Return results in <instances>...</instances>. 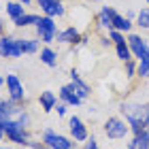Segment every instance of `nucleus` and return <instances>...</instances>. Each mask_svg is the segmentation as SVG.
Returning a JSON list of instances; mask_svg holds the SVG:
<instances>
[{"instance_id": "obj_1", "label": "nucleus", "mask_w": 149, "mask_h": 149, "mask_svg": "<svg viewBox=\"0 0 149 149\" xmlns=\"http://www.w3.org/2000/svg\"><path fill=\"white\" fill-rule=\"evenodd\" d=\"M149 111V104H139V102H119V113L126 117V124L132 121H145Z\"/></svg>"}, {"instance_id": "obj_2", "label": "nucleus", "mask_w": 149, "mask_h": 149, "mask_svg": "<svg viewBox=\"0 0 149 149\" xmlns=\"http://www.w3.org/2000/svg\"><path fill=\"white\" fill-rule=\"evenodd\" d=\"M40 141L49 149H79L77 143H72V139L64 136V134H58L56 130H51V128H47L43 132V139Z\"/></svg>"}, {"instance_id": "obj_3", "label": "nucleus", "mask_w": 149, "mask_h": 149, "mask_svg": "<svg viewBox=\"0 0 149 149\" xmlns=\"http://www.w3.org/2000/svg\"><path fill=\"white\" fill-rule=\"evenodd\" d=\"M36 36L38 40L43 43H53L56 40V34H58V26L53 22V17H47V15H40V19L36 22Z\"/></svg>"}, {"instance_id": "obj_4", "label": "nucleus", "mask_w": 149, "mask_h": 149, "mask_svg": "<svg viewBox=\"0 0 149 149\" xmlns=\"http://www.w3.org/2000/svg\"><path fill=\"white\" fill-rule=\"evenodd\" d=\"M104 134L109 139H126L130 134V126L126 124L121 117H109L104 121Z\"/></svg>"}, {"instance_id": "obj_5", "label": "nucleus", "mask_w": 149, "mask_h": 149, "mask_svg": "<svg viewBox=\"0 0 149 149\" xmlns=\"http://www.w3.org/2000/svg\"><path fill=\"white\" fill-rule=\"evenodd\" d=\"M19 56H24L22 47H19V38L11 34L0 36V58H19Z\"/></svg>"}, {"instance_id": "obj_6", "label": "nucleus", "mask_w": 149, "mask_h": 149, "mask_svg": "<svg viewBox=\"0 0 149 149\" xmlns=\"http://www.w3.org/2000/svg\"><path fill=\"white\" fill-rule=\"evenodd\" d=\"M26 104H28V102H15V100H11V98L0 100V121L17 117L19 113L26 111Z\"/></svg>"}, {"instance_id": "obj_7", "label": "nucleus", "mask_w": 149, "mask_h": 149, "mask_svg": "<svg viewBox=\"0 0 149 149\" xmlns=\"http://www.w3.org/2000/svg\"><path fill=\"white\" fill-rule=\"evenodd\" d=\"M4 83H6V92H9L11 100H15V102H26V92H24L22 81L17 79V74H6Z\"/></svg>"}, {"instance_id": "obj_8", "label": "nucleus", "mask_w": 149, "mask_h": 149, "mask_svg": "<svg viewBox=\"0 0 149 149\" xmlns=\"http://www.w3.org/2000/svg\"><path fill=\"white\" fill-rule=\"evenodd\" d=\"M68 130H70V136H72L74 143H85V141L90 139V132H87L83 119L77 117V115H72L68 119Z\"/></svg>"}, {"instance_id": "obj_9", "label": "nucleus", "mask_w": 149, "mask_h": 149, "mask_svg": "<svg viewBox=\"0 0 149 149\" xmlns=\"http://www.w3.org/2000/svg\"><path fill=\"white\" fill-rule=\"evenodd\" d=\"M56 38H58V43H64V45H79V43H85L87 40V36H81L79 34V30L74 28V26H68V28H64L62 32H58L56 34Z\"/></svg>"}, {"instance_id": "obj_10", "label": "nucleus", "mask_w": 149, "mask_h": 149, "mask_svg": "<svg viewBox=\"0 0 149 149\" xmlns=\"http://www.w3.org/2000/svg\"><path fill=\"white\" fill-rule=\"evenodd\" d=\"M58 98H60V102H64V104H68V107H79V104H83V98L77 96V92H74V85H72V83H66V85L60 87Z\"/></svg>"}, {"instance_id": "obj_11", "label": "nucleus", "mask_w": 149, "mask_h": 149, "mask_svg": "<svg viewBox=\"0 0 149 149\" xmlns=\"http://www.w3.org/2000/svg\"><path fill=\"white\" fill-rule=\"evenodd\" d=\"M126 43H128V47H130L132 58H134V60H141V58L145 56L147 47H149V45L145 43V38H143V36H139V34H128Z\"/></svg>"}, {"instance_id": "obj_12", "label": "nucleus", "mask_w": 149, "mask_h": 149, "mask_svg": "<svg viewBox=\"0 0 149 149\" xmlns=\"http://www.w3.org/2000/svg\"><path fill=\"white\" fill-rule=\"evenodd\" d=\"M107 9V13H109V17H111V22H113V30H119V32H130L132 30V22L128 17H124V15H119L117 11L113 9V6H104Z\"/></svg>"}, {"instance_id": "obj_13", "label": "nucleus", "mask_w": 149, "mask_h": 149, "mask_svg": "<svg viewBox=\"0 0 149 149\" xmlns=\"http://www.w3.org/2000/svg\"><path fill=\"white\" fill-rule=\"evenodd\" d=\"M70 83L74 85V92H77V96H79V98H83V100H85V98H87V96L92 94L90 85H87L85 81L81 79V74H79L77 70H74V68L70 70Z\"/></svg>"}, {"instance_id": "obj_14", "label": "nucleus", "mask_w": 149, "mask_h": 149, "mask_svg": "<svg viewBox=\"0 0 149 149\" xmlns=\"http://www.w3.org/2000/svg\"><path fill=\"white\" fill-rule=\"evenodd\" d=\"M38 104H40V109H43L45 113H51L53 109H56V104H58V96L53 92L45 90V92H40V96H38Z\"/></svg>"}, {"instance_id": "obj_15", "label": "nucleus", "mask_w": 149, "mask_h": 149, "mask_svg": "<svg viewBox=\"0 0 149 149\" xmlns=\"http://www.w3.org/2000/svg\"><path fill=\"white\" fill-rule=\"evenodd\" d=\"M40 62H43L45 66H49V68H56L58 66V53L51 49V47H43V49H40Z\"/></svg>"}, {"instance_id": "obj_16", "label": "nucleus", "mask_w": 149, "mask_h": 149, "mask_svg": "<svg viewBox=\"0 0 149 149\" xmlns=\"http://www.w3.org/2000/svg\"><path fill=\"white\" fill-rule=\"evenodd\" d=\"M128 149H149V130H145L143 134H134L128 143Z\"/></svg>"}, {"instance_id": "obj_17", "label": "nucleus", "mask_w": 149, "mask_h": 149, "mask_svg": "<svg viewBox=\"0 0 149 149\" xmlns=\"http://www.w3.org/2000/svg\"><path fill=\"white\" fill-rule=\"evenodd\" d=\"M24 13H26V9H24L22 2H17V0H9V2H6V15H9L11 22H15L17 17H22Z\"/></svg>"}, {"instance_id": "obj_18", "label": "nucleus", "mask_w": 149, "mask_h": 149, "mask_svg": "<svg viewBox=\"0 0 149 149\" xmlns=\"http://www.w3.org/2000/svg\"><path fill=\"white\" fill-rule=\"evenodd\" d=\"M38 19H40V15H36V13H24V15L17 17L13 24H15L17 28H28V26H36Z\"/></svg>"}, {"instance_id": "obj_19", "label": "nucleus", "mask_w": 149, "mask_h": 149, "mask_svg": "<svg viewBox=\"0 0 149 149\" xmlns=\"http://www.w3.org/2000/svg\"><path fill=\"white\" fill-rule=\"evenodd\" d=\"M40 11H43V15H47V17H62L64 13H66V9H64L62 2H53L49 6H45V9H40Z\"/></svg>"}, {"instance_id": "obj_20", "label": "nucleus", "mask_w": 149, "mask_h": 149, "mask_svg": "<svg viewBox=\"0 0 149 149\" xmlns=\"http://www.w3.org/2000/svg\"><path fill=\"white\" fill-rule=\"evenodd\" d=\"M22 53H36L38 51V40L36 38H19Z\"/></svg>"}, {"instance_id": "obj_21", "label": "nucleus", "mask_w": 149, "mask_h": 149, "mask_svg": "<svg viewBox=\"0 0 149 149\" xmlns=\"http://www.w3.org/2000/svg\"><path fill=\"white\" fill-rule=\"evenodd\" d=\"M98 26H100V28H104L107 32H109V30H113V22H111V17H109V13H107V9H104V6H102V9H100V13H98Z\"/></svg>"}, {"instance_id": "obj_22", "label": "nucleus", "mask_w": 149, "mask_h": 149, "mask_svg": "<svg viewBox=\"0 0 149 149\" xmlns=\"http://www.w3.org/2000/svg\"><path fill=\"white\" fill-rule=\"evenodd\" d=\"M115 53H117V58L121 60V62H128V60H132V51H130V47H128V43L115 45Z\"/></svg>"}, {"instance_id": "obj_23", "label": "nucleus", "mask_w": 149, "mask_h": 149, "mask_svg": "<svg viewBox=\"0 0 149 149\" xmlns=\"http://www.w3.org/2000/svg\"><path fill=\"white\" fill-rule=\"evenodd\" d=\"M136 26L143 30H149V9H141L136 13Z\"/></svg>"}, {"instance_id": "obj_24", "label": "nucleus", "mask_w": 149, "mask_h": 149, "mask_svg": "<svg viewBox=\"0 0 149 149\" xmlns=\"http://www.w3.org/2000/svg\"><path fill=\"white\" fill-rule=\"evenodd\" d=\"M109 38L113 45H119V43H126V34L119 30H109Z\"/></svg>"}, {"instance_id": "obj_25", "label": "nucleus", "mask_w": 149, "mask_h": 149, "mask_svg": "<svg viewBox=\"0 0 149 149\" xmlns=\"http://www.w3.org/2000/svg\"><path fill=\"white\" fill-rule=\"evenodd\" d=\"M128 126H130L132 136H134V134H143V132L147 130V124H145V121H132V124H128Z\"/></svg>"}, {"instance_id": "obj_26", "label": "nucleus", "mask_w": 149, "mask_h": 149, "mask_svg": "<svg viewBox=\"0 0 149 149\" xmlns=\"http://www.w3.org/2000/svg\"><path fill=\"white\" fill-rule=\"evenodd\" d=\"M124 68H126V77L132 79L134 74H136V62H134V58L128 60V62H124Z\"/></svg>"}, {"instance_id": "obj_27", "label": "nucleus", "mask_w": 149, "mask_h": 149, "mask_svg": "<svg viewBox=\"0 0 149 149\" xmlns=\"http://www.w3.org/2000/svg\"><path fill=\"white\" fill-rule=\"evenodd\" d=\"M83 149H100V147H98V143H96V139H94V136H90V139L85 141Z\"/></svg>"}, {"instance_id": "obj_28", "label": "nucleus", "mask_w": 149, "mask_h": 149, "mask_svg": "<svg viewBox=\"0 0 149 149\" xmlns=\"http://www.w3.org/2000/svg\"><path fill=\"white\" fill-rule=\"evenodd\" d=\"M28 147H32V149H49V147L43 143V141H30Z\"/></svg>"}, {"instance_id": "obj_29", "label": "nucleus", "mask_w": 149, "mask_h": 149, "mask_svg": "<svg viewBox=\"0 0 149 149\" xmlns=\"http://www.w3.org/2000/svg\"><path fill=\"white\" fill-rule=\"evenodd\" d=\"M66 107H68V104H64V102H58V104H56V111H58L60 117H62V115H66Z\"/></svg>"}, {"instance_id": "obj_30", "label": "nucleus", "mask_w": 149, "mask_h": 149, "mask_svg": "<svg viewBox=\"0 0 149 149\" xmlns=\"http://www.w3.org/2000/svg\"><path fill=\"white\" fill-rule=\"evenodd\" d=\"M36 2H38L40 9H45V6H49V4H53V2H62V0H36Z\"/></svg>"}, {"instance_id": "obj_31", "label": "nucleus", "mask_w": 149, "mask_h": 149, "mask_svg": "<svg viewBox=\"0 0 149 149\" xmlns=\"http://www.w3.org/2000/svg\"><path fill=\"white\" fill-rule=\"evenodd\" d=\"M17 2H22V4H24V6H28V4H30V2H32V0H17Z\"/></svg>"}, {"instance_id": "obj_32", "label": "nucleus", "mask_w": 149, "mask_h": 149, "mask_svg": "<svg viewBox=\"0 0 149 149\" xmlns=\"http://www.w3.org/2000/svg\"><path fill=\"white\" fill-rule=\"evenodd\" d=\"M4 139V130H2V126H0V141Z\"/></svg>"}, {"instance_id": "obj_33", "label": "nucleus", "mask_w": 149, "mask_h": 149, "mask_svg": "<svg viewBox=\"0 0 149 149\" xmlns=\"http://www.w3.org/2000/svg\"><path fill=\"white\" fill-rule=\"evenodd\" d=\"M2 85H4V79H2V77H0V87H2Z\"/></svg>"}, {"instance_id": "obj_34", "label": "nucleus", "mask_w": 149, "mask_h": 149, "mask_svg": "<svg viewBox=\"0 0 149 149\" xmlns=\"http://www.w3.org/2000/svg\"><path fill=\"white\" fill-rule=\"evenodd\" d=\"M0 149H9V147H0Z\"/></svg>"}, {"instance_id": "obj_35", "label": "nucleus", "mask_w": 149, "mask_h": 149, "mask_svg": "<svg viewBox=\"0 0 149 149\" xmlns=\"http://www.w3.org/2000/svg\"><path fill=\"white\" fill-rule=\"evenodd\" d=\"M94 2H100V0H94Z\"/></svg>"}, {"instance_id": "obj_36", "label": "nucleus", "mask_w": 149, "mask_h": 149, "mask_svg": "<svg viewBox=\"0 0 149 149\" xmlns=\"http://www.w3.org/2000/svg\"><path fill=\"white\" fill-rule=\"evenodd\" d=\"M147 4H149V0H147Z\"/></svg>"}, {"instance_id": "obj_37", "label": "nucleus", "mask_w": 149, "mask_h": 149, "mask_svg": "<svg viewBox=\"0 0 149 149\" xmlns=\"http://www.w3.org/2000/svg\"><path fill=\"white\" fill-rule=\"evenodd\" d=\"M92 2H94V0H92Z\"/></svg>"}]
</instances>
